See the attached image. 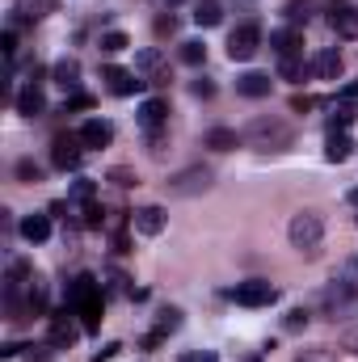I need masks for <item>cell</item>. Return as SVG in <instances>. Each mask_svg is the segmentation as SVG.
<instances>
[{"label":"cell","mask_w":358,"mask_h":362,"mask_svg":"<svg viewBox=\"0 0 358 362\" xmlns=\"http://www.w3.org/2000/svg\"><path fill=\"white\" fill-rule=\"evenodd\" d=\"M68 308L85 320V333L101 329V312H105V291L93 274H76L72 286H68Z\"/></svg>","instance_id":"6da1fadb"},{"label":"cell","mask_w":358,"mask_h":362,"mask_svg":"<svg viewBox=\"0 0 358 362\" xmlns=\"http://www.w3.org/2000/svg\"><path fill=\"white\" fill-rule=\"evenodd\" d=\"M241 139H245L249 148H258V152H287V148L295 144V131H291L287 118L262 114V118H253V122L241 131Z\"/></svg>","instance_id":"7a4b0ae2"},{"label":"cell","mask_w":358,"mask_h":362,"mask_svg":"<svg viewBox=\"0 0 358 362\" xmlns=\"http://www.w3.org/2000/svg\"><path fill=\"white\" fill-rule=\"evenodd\" d=\"M287 236H291V245L299 249V253H316L321 249V240H325V219L316 215V211H299L295 219H291V228H287Z\"/></svg>","instance_id":"3957f363"},{"label":"cell","mask_w":358,"mask_h":362,"mask_svg":"<svg viewBox=\"0 0 358 362\" xmlns=\"http://www.w3.org/2000/svg\"><path fill=\"white\" fill-rule=\"evenodd\" d=\"M358 308V282L354 278H333V286L325 291V312L333 316V320H342V316H350Z\"/></svg>","instance_id":"277c9868"},{"label":"cell","mask_w":358,"mask_h":362,"mask_svg":"<svg viewBox=\"0 0 358 362\" xmlns=\"http://www.w3.org/2000/svg\"><path fill=\"white\" fill-rule=\"evenodd\" d=\"M258 51H262V30H258V21L236 25L232 38H228V59H232V64H245V59H253Z\"/></svg>","instance_id":"5b68a950"},{"label":"cell","mask_w":358,"mask_h":362,"mask_svg":"<svg viewBox=\"0 0 358 362\" xmlns=\"http://www.w3.org/2000/svg\"><path fill=\"white\" fill-rule=\"evenodd\" d=\"M325 13H329V25L337 38H358V4L350 0H325Z\"/></svg>","instance_id":"8992f818"},{"label":"cell","mask_w":358,"mask_h":362,"mask_svg":"<svg viewBox=\"0 0 358 362\" xmlns=\"http://www.w3.org/2000/svg\"><path fill=\"white\" fill-rule=\"evenodd\" d=\"M232 299H236L241 308H266V303H274V299H278V291L270 286L266 278H249V282H236Z\"/></svg>","instance_id":"52a82bcc"},{"label":"cell","mask_w":358,"mask_h":362,"mask_svg":"<svg viewBox=\"0 0 358 362\" xmlns=\"http://www.w3.org/2000/svg\"><path fill=\"white\" fill-rule=\"evenodd\" d=\"M211 169L207 165H190V169H181L178 177H169V189L181 194V198H190V194H202V189H211Z\"/></svg>","instance_id":"ba28073f"},{"label":"cell","mask_w":358,"mask_h":362,"mask_svg":"<svg viewBox=\"0 0 358 362\" xmlns=\"http://www.w3.org/2000/svg\"><path fill=\"white\" fill-rule=\"evenodd\" d=\"M135 72H139L148 85H169V59H165L156 47H148V51L135 55Z\"/></svg>","instance_id":"9c48e42d"},{"label":"cell","mask_w":358,"mask_h":362,"mask_svg":"<svg viewBox=\"0 0 358 362\" xmlns=\"http://www.w3.org/2000/svg\"><path fill=\"white\" fill-rule=\"evenodd\" d=\"M101 81H105V89L114 93V97H131V93H139L148 81L139 76V72H127V68H101Z\"/></svg>","instance_id":"30bf717a"},{"label":"cell","mask_w":358,"mask_h":362,"mask_svg":"<svg viewBox=\"0 0 358 362\" xmlns=\"http://www.w3.org/2000/svg\"><path fill=\"white\" fill-rule=\"evenodd\" d=\"M342 68H346V64H342V55H337V51H316V55L308 59V72H312L316 81H337V76H342Z\"/></svg>","instance_id":"8fae6325"},{"label":"cell","mask_w":358,"mask_h":362,"mask_svg":"<svg viewBox=\"0 0 358 362\" xmlns=\"http://www.w3.org/2000/svg\"><path fill=\"white\" fill-rule=\"evenodd\" d=\"M81 139H72V135H59L55 144H51V160H55V169H76L81 165Z\"/></svg>","instance_id":"7c38bea8"},{"label":"cell","mask_w":358,"mask_h":362,"mask_svg":"<svg viewBox=\"0 0 358 362\" xmlns=\"http://www.w3.org/2000/svg\"><path fill=\"white\" fill-rule=\"evenodd\" d=\"M270 51H274L278 59L304 55V34H299V30H274V34H270Z\"/></svg>","instance_id":"4fadbf2b"},{"label":"cell","mask_w":358,"mask_h":362,"mask_svg":"<svg viewBox=\"0 0 358 362\" xmlns=\"http://www.w3.org/2000/svg\"><path fill=\"white\" fill-rule=\"evenodd\" d=\"M131 223H135V232H139V236H161L169 219H165V211H161V206H139V211L131 215Z\"/></svg>","instance_id":"5bb4252c"},{"label":"cell","mask_w":358,"mask_h":362,"mask_svg":"<svg viewBox=\"0 0 358 362\" xmlns=\"http://www.w3.org/2000/svg\"><path fill=\"white\" fill-rule=\"evenodd\" d=\"M165 118H169V101H165V97H148V101L139 105V127H144V131H161Z\"/></svg>","instance_id":"9a60e30c"},{"label":"cell","mask_w":358,"mask_h":362,"mask_svg":"<svg viewBox=\"0 0 358 362\" xmlns=\"http://www.w3.org/2000/svg\"><path fill=\"white\" fill-rule=\"evenodd\" d=\"M354 156V139L346 131H329V144H325V160L329 165H346Z\"/></svg>","instance_id":"2e32d148"},{"label":"cell","mask_w":358,"mask_h":362,"mask_svg":"<svg viewBox=\"0 0 358 362\" xmlns=\"http://www.w3.org/2000/svg\"><path fill=\"white\" fill-rule=\"evenodd\" d=\"M85 148H105L110 139H114V127L105 122V118H89L85 127H81V135H76Z\"/></svg>","instance_id":"e0dca14e"},{"label":"cell","mask_w":358,"mask_h":362,"mask_svg":"<svg viewBox=\"0 0 358 362\" xmlns=\"http://www.w3.org/2000/svg\"><path fill=\"white\" fill-rule=\"evenodd\" d=\"M47 110V97H42V89H38V81H30L25 89L17 93V114H25V118H38Z\"/></svg>","instance_id":"ac0fdd59"},{"label":"cell","mask_w":358,"mask_h":362,"mask_svg":"<svg viewBox=\"0 0 358 362\" xmlns=\"http://www.w3.org/2000/svg\"><path fill=\"white\" fill-rule=\"evenodd\" d=\"M51 76H55V85L68 93H76V85H81V64L72 59V55H64V59H55V68H51Z\"/></svg>","instance_id":"d6986e66"},{"label":"cell","mask_w":358,"mask_h":362,"mask_svg":"<svg viewBox=\"0 0 358 362\" xmlns=\"http://www.w3.org/2000/svg\"><path fill=\"white\" fill-rule=\"evenodd\" d=\"M76 341V325H72V316L64 312V316H51V346L55 350H68Z\"/></svg>","instance_id":"ffe728a7"},{"label":"cell","mask_w":358,"mask_h":362,"mask_svg":"<svg viewBox=\"0 0 358 362\" xmlns=\"http://www.w3.org/2000/svg\"><path fill=\"white\" fill-rule=\"evenodd\" d=\"M55 4L59 0H17V8H13L17 17L13 21H42L47 13H55Z\"/></svg>","instance_id":"44dd1931"},{"label":"cell","mask_w":358,"mask_h":362,"mask_svg":"<svg viewBox=\"0 0 358 362\" xmlns=\"http://www.w3.org/2000/svg\"><path fill=\"white\" fill-rule=\"evenodd\" d=\"M270 81L266 72H245V76H236V93H245V97H270Z\"/></svg>","instance_id":"7402d4cb"},{"label":"cell","mask_w":358,"mask_h":362,"mask_svg":"<svg viewBox=\"0 0 358 362\" xmlns=\"http://www.w3.org/2000/svg\"><path fill=\"white\" fill-rule=\"evenodd\" d=\"M178 329H181V312H178V308H165V312L156 316V333H148V341H144V346H156L161 337H169V333H178Z\"/></svg>","instance_id":"603a6c76"},{"label":"cell","mask_w":358,"mask_h":362,"mask_svg":"<svg viewBox=\"0 0 358 362\" xmlns=\"http://www.w3.org/2000/svg\"><path fill=\"white\" fill-rule=\"evenodd\" d=\"M21 236H25L30 245H42V240L51 236V219H47V215H25V219H21Z\"/></svg>","instance_id":"cb8c5ba5"},{"label":"cell","mask_w":358,"mask_h":362,"mask_svg":"<svg viewBox=\"0 0 358 362\" xmlns=\"http://www.w3.org/2000/svg\"><path fill=\"white\" fill-rule=\"evenodd\" d=\"M325 122H329V131H346V127L354 122V101H346V97H342V101L329 110V118H325Z\"/></svg>","instance_id":"d4e9b609"},{"label":"cell","mask_w":358,"mask_h":362,"mask_svg":"<svg viewBox=\"0 0 358 362\" xmlns=\"http://www.w3.org/2000/svg\"><path fill=\"white\" fill-rule=\"evenodd\" d=\"M236 144H245L236 131H228V127H215V131H207V148H215V152H232Z\"/></svg>","instance_id":"484cf974"},{"label":"cell","mask_w":358,"mask_h":362,"mask_svg":"<svg viewBox=\"0 0 358 362\" xmlns=\"http://www.w3.org/2000/svg\"><path fill=\"white\" fill-rule=\"evenodd\" d=\"M278 76H282V81H291V85H299V81L308 76V64H304V55H291V59H278Z\"/></svg>","instance_id":"4316f807"},{"label":"cell","mask_w":358,"mask_h":362,"mask_svg":"<svg viewBox=\"0 0 358 362\" xmlns=\"http://www.w3.org/2000/svg\"><path fill=\"white\" fill-rule=\"evenodd\" d=\"M312 13H316V8H312L308 0H287V4H282V17H287L291 25H299V21L308 25V21H312Z\"/></svg>","instance_id":"83f0119b"},{"label":"cell","mask_w":358,"mask_h":362,"mask_svg":"<svg viewBox=\"0 0 358 362\" xmlns=\"http://www.w3.org/2000/svg\"><path fill=\"white\" fill-rule=\"evenodd\" d=\"M194 21H198V25H219V21H224V8H219L215 0H198V4H194Z\"/></svg>","instance_id":"f1b7e54d"},{"label":"cell","mask_w":358,"mask_h":362,"mask_svg":"<svg viewBox=\"0 0 358 362\" xmlns=\"http://www.w3.org/2000/svg\"><path fill=\"white\" fill-rule=\"evenodd\" d=\"M295 362H337V350H329V346H308V350H299Z\"/></svg>","instance_id":"f546056e"},{"label":"cell","mask_w":358,"mask_h":362,"mask_svg":"<svg viewBox=\"0 0 358 362\" xmlns=\"http://www.w3.org/2000/svg\"><path fill=\"white\" fill-rule=\"evenodd\" d=\"M131 47V38L122 34V30H110V34H101V51L105 55H118V51H127Z\"/></svg>","instance_id":"4dcf8cb0"},{"label":"cell","mask_w":358,"mask_h":362,"mask_svg":"<svg viewBox=\"0 0 358 362\" xmlns=\"http://www.w3.org/2000/svg\"><path fill=\"white\" fill-rule=\"evenodd\" d=\"M178 55H181V64H190V68H198V64L207 59V47L190 38V42H181V51H178Z\"/></svg>","instance_id":"1f68e13d"},{"label":"cell","mask_w":358,"mask_h":362,"mask_svg":"<svg viewBox=\"0 0 358 362\" xmlns=\"http://www.w3.org/2000/svg\"><path fill=\"white\" fill-rule=\"evenodd\" d=\"M165 148H169V135L165 131H148V152L152 156H165Z\"/></svg>","instance_id":"d6a6232c"},{"label":"cell","mask_w":358,"mask_h":362,"mask_svg":"<svg viewBox=\"0 0 358 362\" xmlns=\"http://www.w3.org/2000/svg\"><path fill=\"white\" fill-rule=\"evenodd\" d=\"M13 173H17L21 181H38V177H42V169H38L34 160H17V169H13Z\"/></svg>","instance_id":"836d02e7"},{"label":"cell","mask_w":358,"mask_h":362,"mask_svg":"<svg viewBox=\"0 0 358 362\" xmlns=\"http://www.w3.org/2000/svg\"><path fill=\"white\" fill-rule=\"evenodd\" d=\"M93 194H97L93 181H76V185H72V202H93Z\"/></svg>","instance_id":"e575fe53"},{"label":"cell","mask_w":358,"mask_h":362,"mask_svg":"<svg viewBox=\"0 0 358 362\" xmlns=\"http://www.w3.org/2000/svg\"><path fill=\"white\" fill-rule=\"evenodd\" d=\"M178 362H219V354L215 350H185Z\"/></svg>","instance_id":"d590c367"},{"label":"cell","mask_w":358,"mask_h":362,"mask_svg":"<svg viewBox=\"0 0 358 362\" xmlns=\"http://www.w3.org/2000/svg\"><path fill=\"white\" fill-rule=\"evenodd\" d=\"M304 325H308V312L304 308H295V312L282 316V329H304Z\"/></svg>","instance_id":"8d00e7d4"},{"label":"cell","mask_w":358,"mask_h":362,"mask_svg":"<svg viewBox=\"0 0 358 362\" xmlns=\"http://www.w3.org/2000/svg\"><path fill=\"white\" fill-rule=\"evenodd\" d=\"M291 110H295V114H304V110H316V97H308V93H295V97H291Z\"/></svg>","instance_id":"74e56055"},{"label":"cell","mask_w":358,"mask_h":362,"mask_svg":"<svg viewBox=\"0 0 358 362\" xmlns=\"http://www.w3.org/2000/svg\"><path fill=\"white\" fill-rule=\"evenodd\" d=\"M190 93H194V97H215V85H211L207 76H198V81L190 85Z\"/></svg>","instance_id":"f35d334b"},{"label":"cell","mask_w":358,"mask_h":362,"mask_svg":"<svg viewBox=\"0 0 358 362\" xmlns=\"http://www.w3.org/2000/svg\"><path fill=\"white\" fill-rule=\"evenodd\" d=\"M85 228H101V206L97 202H85Z\"/></svg>","instance_id":"ab89813d"},{"label":"cell","mask_w":358,"mask_h":362,"mask_svg":"<svg viewBox=\"0 0 358 362\" xmlns=\"http://www.w3.org/2000/svg\"><path fill=\"white\" fill-rule=\"evenodd\" d=\"M110 181H114V185H135L131 169H110Z\"/></svg>","instance_id":"60d3db41"},{"label":"cell","mask_w":358,"mask_h":362,"mask_svg":"<svg viewBox=\"0 0 358 362\" xmlns=\"http://www.w3.org/2000/svg\"><path fill=\"white\" fill-rule=\"evenodd\" d=\"M342 350L358 354V329H346V337H342Z\"/></svg>","instance_id":"b9f144b4"},{"label":"cell","mask_w":358,"mask_h":362,"mask_svg":"<svg viewBox=\"0 0 358 362\" xmlns=\"http://www.w3.org/2000/svg\"><path fill=\"white\" fill-rule=\"evenodd\" d=\"M173 30H178V17H161L156 21V34H173Z\"/></svg>","instance_id":"7bdbcfd3"},{"label":"cell","mask_w":358,"mask_h":362,"mask_svg":"<svg viewBox=\"0 0 358 362\" xmlns=\"http://www.w3.org/2000/svg\"><path fill=\"white\" fill-rule=\"evenodd\" d=\"M93 101L85 97V93H72V101H68V110H89Z\"/></svg>","instance_id":"ee69618b"},{"label":"cell","mask_w":358,"mask_h":362,"mask_svg":"<svg viewBox=\"0 0 358 362\" xmlns=\"http://www.w3.org/2000/svg\"><path fill=\"white\" fill-rule=\"evenodd\" d=\"M114 354H118V346L110 341V346H105V350H101V354H97V358H93V362H110V358H114Z\"/></svg>","instance_id":"f6af8a7d"},{"label":"cell","mask_w":358,"mask_h":362,"mask_svg":"<svg viewBox=\"0 0 358 362\" xmlns=\"http://www.w3.org/2000/svg\"><path fill=\"white\" fill-rule=\"evenodd\" d=\"M21 350H25V346H17V341H8V346H4V350H0V354H4V358H17V354H21Z\"/></svg>","instance_id":"bcb514c9"},{"label":"cell","mask_w":358,"mask_h":362,"mask_svg":"<svg viewBox=\"0 0 358 362\" xmlns=\"http://www.w3.org/2000/svg\"><path fill=\"white\" fill-rule=\"evenodd\" d=\"M342 97H346V101H358V81H350V85L342 89Z\"/></svg>","instance_id":"7dc6e473"},{"label":"cell","mask_w":358,"mask_h":362,"mask_svg":"<svg viewBox=\"0 0 358 362\" xmlns=\"http://www.w3.org/2000/svg\"><path fill=\"white\" fill-rule=\"evenodd\" d=\"M350 202H354V206H358V185H354V189H350Z\"/></svg>","instance_id":"c3c4849f"},{"label":"cell","mask_w":358,"mask_h":362,"mask_svg":"<svg viewBox=\"0 0 358 362\" xmlns=\"http://www.w3.org/2000/svg\"><path fill=\"white\" fill-rule=\"evenodd\" d=\"M249 362H262V358H249Z\"/></svg>","instance_id":"681fc988"},{"label":"cell","mask_w":358,"mask_h":362,"mask_svg":"<svg viewBox=\"0 0 358 362\" xmlns=\"http://www.w3.org/2000/svg\"><path fill=\"white\" fill-rule=\"evenodd\" d=\"M169 4H178V0H169Z\"/></svg>","instance_id":"f907efd6"}]
</instances>
